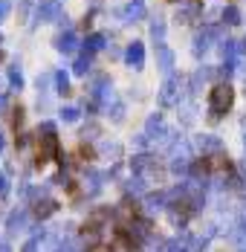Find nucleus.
Wrapping results in <instances>:
<instances>
[{
	"mask_svg": "<svg viewBox=\"0 0 246 252\" xmlns=\"http://www.w3.org/2000/svg\"><path fill=\"white\" fill-rule=\"evenodd\" d=\"M232 104H235V90L229 84H217L209 93V116L212 119H220V116H226L232 110Z\"/></svg>",
	"mask_w": 246,
	"mask_h": 252,
	"instance_id": "1",
	"label": "nucleus"
},
{
	"mask_svg": "<svg viewBox=\"0 0 246 252\" xmlns=\"http://www.w3.org/2000/svg\"><path fill=\"white\" fill-rule=\"evenodd\" d=\"M183 87H185V81L183 78H165L162 81V87H159V104L162 107H171V104H180V96H183Z\"/></svg>",
	"mask_w": 246,
	"mask_h": 252,
	"instance_id": "2",
	"label": "nucleus"
},
{
	"mask_svg": "<svg viewBox=\"0 0 246 252\" xmlns=\"http://www.w3.org/2000/svg\"><path fill=\"white\" fill-rule=\"evenodd\" d=\"M148 235H151V223H148V220H136V218H133V220L124 226V241H127V247H133V250L145 244Z\"/></svg>",
	"mask_w": 246,
	"mask_h": 252,
	"instance_id": "3",
	"label": "nucleus"
},
{
	"mask_svg": "<svg viewBox=\"0 0 246 252\" xmlns=\"http://www.w3.org/2000/svg\"><path fill=\"white\" fill-rule=\"evenodd\" d=\"M47 159H61V148H58L55 133H41V139H38V162L44 165Z\"/></svg>",
	"mask_w": 246,
	"mask_h": 252,
	"instance_id": "4",
	"label": "nucleus"
},
{
	"mask_svg": "<svg viewBox=\"0 0 246 252\" xmlns=\"http://www.w3.org/2000/svg\"><path fill=\"white\" fill-rule=\"evenodd\" d=\"M220 38H223L220 26H212V24L203 26V29L194 35V52H197V55H203V52L212 47V41H220Z\"/></svg>",
	"mask_w": 246,
	"mask_h": 252,
	"instance_id": "5",
	"label": "nucleus"
},
{
	"mask_svg": "<svg viewBox=\"0 0 246 252\" xmlns=\"http://www.w3.org/2000/svg\"><path fill=\"white\" fill-rule=\"evenodd\" d=\"M64 15L61 3L58 0H41L38 3V12H35V24H47V21H58Z\"/></svg>",
	"mask_w": 246,
	"mask_h": 252,
	"instance_id": "6",
	"label": "nucleus"
},
{
	"mask_svg": "<svg viewBox=\"0 0 246 252\" xmlns=\"http://www.w3.org/2000/svg\"><path fill=\"white\" fill-rule=\"evenodd\" d=\"M124 61H127L133 70H142V64H145V44H142V41L127 44V50H124Z\"/></svg>",
	"mask_w": 246,
	"mask_h": 252,
	"instance_id": "7",
	"label": "nucleus"
},
{
	"mask_svg": "<svg viewBox=\"0 0 246 252\" xmlns=\"http://www.w3.org/2000/svg\"><path fill=\"white\" fill-rule=\"evenodd\" d=\"M156 70H159L165 78H171V73H174V52L168 50L165 44L156 47Z\"/></svg>",
	"mask_w": 246,
	"mask_h": 252,
	"instance_id": "8",
	"label": "nucleus"
},
{
	"mask_svg": "<svg viewBox=\"0 0 246 252\" xmlns=\"http://www.w3.org/2000/svg\"><path fill=\"white\" fill-rule=\"evenodd\" d=\"M194 148L203 154V157H206V154H220V151H223L220 139H217V136H212V133H203V136H197V139H194Z\"/></svg>",
	"mask_w": 246,
	"mask_h": 252,
	"instance_id": "9",
	"label": "nucleus"
},
{
	"mask_svg": "<svg viewBox=\"0 0 246 252\" xmlns=\"http://www.w3.org/2000/svg\"><path fill=\"white\" fill-rule=\"evenodd\" d=\"M142 18H145V0H130L122 12V21L124 24H136Z\"/></svg>",
	"mask_w": 246,
	"mask_h": 252,
	"instance_id": "10",
	"label": "nucleus"
},
{
	"mask_svg": "<svg viewBox=\"0 0 246 252\" xmlns=\"http://www.w3.org/2000/svg\"><path fill=\"white\" fill-rule=\"evenodd\" d=\"M55 50L64 52V55H73L78 50V35H75L73 29H67L64 35H58V41H55Z\"/></svg>",
	"mask_w": 246,
	"mask_h": 252,
	"instance_id": "11",
	"label": "nucleus"
},
{
	"mask_svg": "<svg viewBox=\"0 0 246 252\" xmlns=\"http://www.w3.org/2000/svg\"><path fill=\"white\" fill-rule=\"evenodd\" d=\"M241 50L238 41H223L220 44V52H223V61H232V64H241Z\"/></svg>",
	"mask_w": 246,
	"mask_h": 252,
	"instance_id": "12",
	"label": "nucleus"
},
{
	"mask_svg": "<svg viewBox=\"0 0 246 252\" xmlns=\"http://www.w3.org/2000/svg\"><path fill=\"white\" fill-rule=\"evenodd\" d=\"M107 47V35L104 32H93L87 41H84V52H98Z\"/></svg>",
	"mask_w": 246,
	"mask_h": 252,
	"instance_id": "13",
	"label": "nucleus"
},
{
	"mask_svg": "<svg viewBox=\"0 0 246 252\" xmlns=\"http://www.w3.org/2000/svg\"><path fill=\"white\" fill-rule=\"evenodd\" d=\"M55 209H58V203L49 200V197H44V200L35 203V218H38V220H44V218H49V215H55Z\"/></svg>",
	"mask_w": 246,
	"mask_h": 252,
	"instance_id": "14",
	"label": "nucleus"
},
{
	"mask_svg": "<svg viewBox=\"0 0 246 252\" xmlns=\"http://www.w3.org/2000/svg\"><path fill=\"white\" fill-rule=\"evenodd\" d=\"M90 52H81V55H75V61H73V73L75 76H87L90 73Z\"/></svg>",
	"mask_w": 246,
	"mask_h": 252,
	"instance_id": "15",
	"label": "nucleus"
},
{
	"mask_svg": "<svg viewBox=\"0 0 246 252\" xmlns=\"http://www.w3.org/2000/svg\"><path fill=\"white\" fill-rule=\"evenodd\" d=\"M151 41H154L156 47L165 41V21H162V18H154V21H151Z\"/></svg>",
	"mask_w": 246,
	"mask_h": 252,
	"instance_id": "16",
	"label": "nucleus"
},
{
	"mask_svg": "<svg viewBox=\"0 0 246 252\" xmlns=\"http://www.w3.org/2000/svg\"><path fill=\"white\" fill-rule=\"evenodd\" d=\"M151 162H154V159H151L148 154H136V157L130 159V171H133V174H145L148 168H151Z\"/></svg>",
	"mask_w": 246,
	"mask_h": 252,
	"instance_id": "17",
	"label": "nucleus"
},
{
	"mask_svg": "<svg viewBox=\"0 0 246 252\" xmlns=\"http://www.w3.org/2000/svg\"><path fill=\"white\" fill-rule=\"evenodd\" d=\"M212 76H215V67H203V70H197V76L191 78V93H200L203 81H209Z\"/></svg>",
	"mask_w": 246,
	"mask_h": 252,
	"instance_id": "18",
	"label": "nucleus"
},
{
	"mask_svg": "<svg viewBox=\"0 0 246 252\" xmlns=\"http://www.w3.org/2000/svg\"><path fill=\"white\" fill-rule=\"evenodd\" d=\"M197 15H200V3L191 0V3H185V6L177 12V21H194Z\"/></svg>",
	"mask_w": 246,
	"mask_h": 252,
	"instance_id": "19",
	"label": "nucleus"
},
{
	"mask_svg": "<svg viewBox=\"0 0 246 252\" xmlns=\"http://www.w3.org/2000/svg\"><path fill=\"white\" fill-rule=\"evenodd\" d=\"M6 226H9V232H18V229H24V226H26V212H24V209L12 212V215H9V220H6Z\"/></svg>",
	"mask_w": 246,
	"mask_h": 252,
	"instance_id": "20",
	"label": "nucleus"
},
{
	"mask_svg": "<svg viewBox=\"0 0 246 252\" xmlns=\"http://www.w3.org/2000/svg\"><path fill=\"white\" fill-rule=\"evenodd\" d=\"M220 18H223L226 26H238L241 24V9H238V6H226V9L220 12Z\"/></svg>",
	"mask_w": 246,
	"mask_h": 252,
	"instance_id": "21",
	"label": "nucleus"
},
{
	"mask_svg": "<svg viewBox=\"0 0 246 252\" xmlns=\"http://www.w3.org/2000/svg\"><path fill=\"white\" fill-rule=\"evenodd\" d=\"M9 84H12V90H21V87H24V73H21V64H12V67H9Z\"/></svg>",
	"mask_w": 246,
	"mask_h": 252,
	"instance_id": "22",
	"label": "nucleus"
},
{
	"mask_svg": "<svg viewBox=\"0 0 246 252\" xmlns=\"http://www.w3.org/2000/svg\"><path fill=\"white\" fill-rule=\"evenodd\" d=\"M162 130H165V127H162V116H159V113H154V116L148 119V125H145V133H148V136H151V133H156V136H159Z\"/></svg>",
	"mask_w": 246,
	"mask_h": 252,
	"instance_id": "23",
	"label": "nucleus"
},
{
	"mask_svg": "<svg viewBox=\"0 0 246 252\" xmlns=\"http://www.w3.org/2000/svg\"><path fill=\"white\" fill-rule=\"evenodd\" d=\"M55 90H58V93H70V76H67L64 70L55 73Z\"/></svg>",
	"mask_w": 246,
	"mask_h": 252,
	"instance_id": "24",
	"label": "nucleus"
},
{
	"mask_svg": "<svg viewBox=\"0 0 246 252\" xmlns=\"http://www.w3.org/2000/svg\"><path fill=\"white\" fill-rule=\"evenodd\" d=\"M127 194H145V180L142 177H133L127 183Z\"/></svg>",
	"mask_w": 246,
	"mask_h": 252,
	"instance_id": "25",
	"label": "nucleus"
},
{
	"mask_svg": "<svg viewBox=\"0 0 246 252\" xmlns=\"http://www.w3.org/2000/svg\"><path fill=\"white\" fill-rule=\"evenodd\" d=\"M78 116H81L78 107H64V110H61V119H64V122H78Z\"/></svg>",
	"mask_w": 246,
	"mask_h": 252,
	"instance_id": "26",
	"label": "nucleus"
},
{
	"mask_svg": "<svg viewBox=\"0 0 246 252\" xmlns=\"http://www.w3.org/2000/svg\"><path fill=\"white\" fill-rule=\"evenodd\" d=\"M9 12H12V0H0V24L9 18Z\"/></svg>",
	"mask_w": 246,
	"mask_h": 252,
	"instance_id": "27",
	"label": "nucleus"
},
{
	"mask_svg": "<svg viewBox=\"0 0 246 252\" xmlns=\"http://www.w3.org/2000/svg\"><path fill=\"white\" fill-rule=\"evenodd\" d=\"M38 244H41V241H38V235H35L32 241H26V244H24V250H21V252H38Z\"/></svg>",
	"mask_w": 246,
	"mask_h": 252,
	"instance_id": "28",
	"label": "nucleus"
},
{
	"mask_svg": "<svg viewBox=\"0 0 246 252\" xmlns=\"http://www.w3.org/2000/svg\"><path fill=\"white\" fill-rule=\"evenodd\" d=\"M9 194V180H6V174H0V197H6Z\"/></svg>",
	"mask_w": 246,
	"mask_h": 252,
	"instance_id": "29",
	"label": "nucleus"
},
{
	"mask_svg": "<svg viewBox=\"0 0 246 252\" xmlns=\"http://www.w3.org/2000/svg\"><path fill=\"white\" fill-rule=\"evenodd\" d=\"M41 133H55V125H52V122H44V125H41Z\"/></svg>",
	"mask_w": 246,
	"mask_h": 252,
	"instance_id": "30",
	"label": "nucleus"
},
{
	"mask_svg": "<svg viewBox=\"0 0 246 252\" xmlns=\"http://www.w3.org/2000/svg\"><path fill=\"white\" fill-rule=\"evenodd\" d=\"M171 3H180V6H185V3H191V0H171Z\"/></svg>",
	"mask_w": 246,
	"mask_h": 252,
	"instance_id": "31",
	"label": "nucleus"
},
{
	"mask_svg": "<svg viewBox=\"0 0 246 252\" xmlns=\"http://www.w3.org/2000/svg\"><path fill=\"white\" fill-rule=\"evenodd\" d=\"M0 252H12V250H9V247H6V244H0Z\"/></svg>",
	"mask_w": 246,
	"mask_h": 252,
	"instance_id": "32",
	"label": "nucleus"
},
{
	"mask_svg": "<svg viewBox=\"0 0 246 252\" xmlns=\"http://www.w3.org/2000/svg\"><path fill=\"white\" fill-rule=\"evenodd\" d=\"M0 154H3V133H0Z\"/></svg>",
	"mask_w": 246,
	"mask_h": 252,
	"instance_id": "33",
	"label": "nucleus"
},
{
	"mask_svg": "<svg viewBox=\"0 0 246 252\" xmlns=\"http://www.w3.org/2000/svg\"><path fill=\"white\" fill-rule=\"evenodd\" d=\"M93 252H107V250H104V247H98V250H93Z\"/></svg>",
	"mask_w": 246,
	"mask_h": 252,
	"instance_id": "34",
	"label": "nucleus"
},
{
	"mask_svg": "<svg viewBox=\"0 0 246 252\" xmlns=\"http://www.w3.org/2000/svg\"><path fill=\"white\" fill-rule=\"evenodd\" d=\"M90 3H93V6H98V0H90Z\"/></svg>",
	"mask_w": 246,
	"mask_h": 252,
	"instance_id": "35",
	"label": "nucleus"
},
{
	"mask_svg": "<svg viewBox=\"0 0 246 252\" xmlns=\"http://www.w3.org/2000/svg\"><path fill=\"white\" fill-rule=\"evenodd\" d=\"M244 50H246V38H244Z\"/></svg>",
	"mask_w": 246,
	"mask_h": 252,
	"instance_id": "36",
	"label": "nucleus"
},
{
	"mask_svg": "<svg viewBox=\"0 0 246 252\" xmlns=\"http://www.w3.org/2000/svg\"><path fill=\"white\" fill-rule=\"evenodd\" d=\"M244 145H246V136H244Z\"/></svg>",
	"mask_w": 246,
	"mask_h": 252,
	"instance_id": "37",
	"label": "nucleus"
},
{
	"mask_svg": "<svg viewBox=\"0 0 246 252\" xmlns=\"http://www.w3.org/2000/svg\"><path fill=\"white\" fill-rule=\"evenodd\" d=\"M244 229H246V220H244Z\"/></svg>",
	"mask_w": 246,
	"mask_h": 252,
	"instance_id": "38",
	"label": "nucleus"
}]
</instances>
